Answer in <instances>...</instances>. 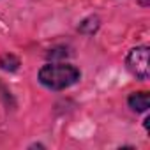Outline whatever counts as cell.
I'll list each match as a JSON object with an SVG mask.
<instances>
[{"instance_id":"obj_1","label":"cell","mask_w":150,"mask_h":150,"mask_svg":"<svg viewBox=\"0 0 150 150\" xmlns=\"http://www.w3.org/2000/svg\"><path fill=\"white\" fill-rule=\"evenodd\" d=\"M39 83L50 90H64L71 85L78 83L81 78V72L78 67L71 64H46L39 69Z\"/></svg>"},{"instance_id":"obj_2","label":"cell","mask_w":150,"mask_h":150,"mask_svg":"<svg viewBox=\"0 0 150 150\" xmlns=\"http://www.w3.org/2000/svg\"><path fill=\"white\" fill-rule=\"evenodd\" d=\"M148 46H136L125 57V67L132 76L139 81H146L150 78V65H148Z\"/></svg>"},{"instance_id":"obj_3","label":"cell","mask_w":150,"mask_h":150,"mask_svg":"<svg viewBox=\"0 0 150 150\" xmlns=\"http://www.w3.org/2000/svg\"><path fill=\"white\" fill-rule=\"evenodd\" d=\"M127 104L132 111L136 113H145L150 106V97H148V92H132L129 97H127Z\"/></svg>"},{"instance_id":"obj_4","label":"cell","mask_w":150,"mask_h":150,"mask_svg":"<svg viewBox=\"0 0 150 150\" xmlns=\"http://www.w3.org/2000/svg\"><path fill=\"white\" fill-rule=\"evenodd\" d=\"M101 27V18L97 14H92V16H87L80 25H78V32H81L83 35H94Z\"/></svg>"},{"instance_id":"obj_5","label":"cell","mask_w":150,"mask_h":150,"mask_svg":"<svg viewBox=\"0 0 150 150\" xmlns=\"http://www.w3.org/2000/svg\"><path fill=\"white\" fill-rule=\"evenodd\" d=\"M21 65L20 57H16L14 53H2L0 55V69L6 71V72H16Z\"/></svg>"},{"instance_id":"obj_6","label":"cell","mask_w":150,"mask_h":150,"mask_svg":"<svg viewBox=\"0 0 150 150\" xmlns=\"http://www.w3.org/2000/svg\"><path fill=\"white\" fill-rule=\"evenodd\" d=\"M69 53H67V50L65 48H55V50H51L50 53H48V58L50 60H58V58H65Z\"/></svg>"},{"instance_id":"obj_7","label":"cell","mask_w":150,"mask_h":150,"mask_svg":"<svg viewBox=\"0 0 150 150\" xmlns=\"http://www.w3.org/2000/svg\"><path fill=\"white\" fill-rule=\"evenodd\" d=\"M148 122H150V117H146L145 120H143V125H145V129L148 131Z\"/></svg>"}]
</instances>
